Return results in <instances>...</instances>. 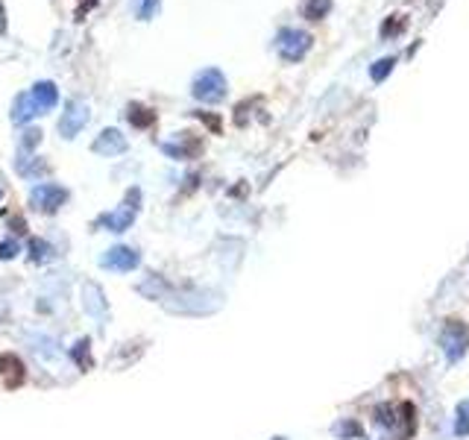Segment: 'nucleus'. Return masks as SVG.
Listing matches in <instances>:
<instances>
[{
    "label": "nucleus",
    "instance_id": "obj_1",
    "mask_svg": "<svg viewBox=\"0 0 469 440\" xmlns=\"http://www.w3.org/2000/svg\"><path fill=\"white\" fill-rule=\"evenodd\" d=\"M56 103H59L56 85L50 80H42V82H35L30 91L15 97V103H12V120H15V124H27V120L50 112Z\"/></svg>",
    "mask_w": 469,
    "mask_h": 440
},
{
    "label": "nucleus",
    "instance_id": "obj_2",
    "mask_svg": "<svg viewBox=\"0 0 469 440\" xmlns=\"http://www.w3.org/2000/svg\"><path fill=\"white\" fill-rule=\"evenodd\" d=\"M138 209H141V188H129L115 212H106L97 217V226H103L109 232H127L135 223V217H138Z\"/></svg>",
    "mask_w": 469,
    "mask_h": 440
},
{
    "label": "nucleus",
    "instance_id": "obj_3",
    "mask_svg": "<svg viewBox=\"0 0 469 440\" xmlns=\"http://www.w3.org/2000/svg\"><path fill=\"white\" fill-rule=\"evenodd\" d=\"M191 94L200 103H220L226 97V77L220 68H205L194 77L191 82Z\"/></svg>",
    "mask_w": 469,
    "mask_h": 440
},
{
    "label": "nucleus",
    "instance_id": "obj_4",
    "mask_svg": "<svg viewBox=\"0 0 469 440\" xmlns=\"http://www.w3.org/2000/svg\"><path fill=\"white\" fill-rule=\"evenodd\" d=\"M276 51H279V56L285 59V62H300V59L311 51V35H308L305 30L285 27V30H279V35H276Z\"/></svg>",
    "mask_w": 469,
    "mask_h": 440
},
{
    "label": "nucleus",
    "instance_id": "obj_5",
    "mask_svg": "<svg viewBox=\"0 0 469 440\" xmlns=\"http://www.w3.org/2000/svg\"><path fill=\"white\" fill-rule=\"evenodd\" d=\"M440 347L449 361H461L463 352L469 349V329L461 320H446V326L440 332Z\"/></svg>",
    "mask_w": 469,
    "mask_h": 440
},
{
    "label": "nucleus",
    "instance_id": "obj_6",
    "mask_svg": "<svg viewBox=\"0 0 469 440\" xmlns=\"http://www.w3.org/2000/svg\"><path fill=\"white\" fill-rule=\"evenodd\" d=\"M89 118H91V109L85 100H68L65 106V112H62V120H59V132H62V138H77L80 136V129H85V124H89Z\"/></svg>",
    "mask_w": 469,
    "mask_h": 440
},
{
    "label": "nucleus",
    "instance_id": "obj_7",
    "mask_svg": "<svg viewBox=\"0 0 469 440\" xmlns=\"http://www.w3.org/2000/svg\"><path fill=\"white\" fill-rule=\"evenodd\" d=\"M30 200H33L35 209H42V212H47V214H53V212H59L62 205H65L68 191L62 188V185H56V182H44V185L33 188Z\"/></svg>",
    "mask_w": 469,
    "mask_h": 440
},
{
    "label": "nucleus",
    "instance_id": "obj_8",
    "mask_svg": "<svg viewBox=\"0 0 469 440\" xmlns=\"http://www.w3.org/2000/svg\"><path fill=\"white\" fill-rule=\"evenodd\" d=\"M138 262H141V255L135 253L132 247H112V250H106L100 255V267H106V271H118V273L135 271Z\"/></svg>",
    "mask_w": 469,
    "mask_h": 440
},
{
    "label": "nucleus",
    "instance_id": "obj_9",
    "mask_svg": "<svg viewBox=\"0 0 469 440\" xmlns=\"http://www.w3.org/2000/svg\"><path fill=\"white\" fill-rule=\"evenodd\" d=\"M91 150L97 156H106V158L120 156V153H127V136H120V129H103L100 136L94 138Z\"/></svg>",
    "mask_w": 469,
    "mask_h": 440
},
{
    "label": "nucleus",
    "instance_id": "obj_10",
    "mask_svg": "<svg viewBox=\"0 0 469 440\" xmlns=\"http://www.w3.org/2000/svg\"><path fill=\"white\" fill-rule=\"evenodd\" d=\"M162 150L170 156V158H194L196 153L203 150V141L194 136V132H179L176 141H165Z\"/></svg>",
    "mask_w": 469,
    "mask_h": 440
},
{
    "label": "nucleus",
    "instance_id": "obj_11",
    "mask_svg": "<svg viewBox=\"0 0 469 440\" xmlns=\"http://www.w3.org/2000/svg\"><path fill=\"white\" fill-rule=\"evenodd\" d=\"M127 120L135 129H150L156 124V112L153 109H147L144 103H129L127 106Z\"/></svg>",
    "mask_w": 469,
    "mask_h": 440
},
{
    "label": "nucleus",
    "instance_id": "obj_12",
    "mask_svg": "<svg viewBox=\"0 0 469 440\" xmlns=\"http://www.w3.org/2000/svg\"><path fill=\"white\" fill-rule=\"evenodd\" d=\"M0 373H9V387H15V385H21V378H24V364L15 358V356H0Z\"/></svg>",
    "mask_w": 469,
    "mask_h": 440
},
{
    "label": "nucleus",
    "instance_id": "obj_13",
    "mask_svg": "<svg viewBox=\"0 0 469 440\" xmlns=\"http://www.w3.org/2000/svg\"><path fill=\"white\" fill-rule=\"evenodd\" d=\"M331 9V0H305L302 3V15L308 21H323Z\"/></svg>",
    "mask_w": 469,
    "mask_h": 440
},
{
    "label": "nucleus",
    "instance_id": "obj_14",
    "mask_svg": "<svg viewBox=\"0 0 469 440\" xmlns=\"http://www.w3.org/2000/svg\"><path fill=\"white\" fill-rule=\"evenodd\" d=\"M85 309H89L91 314H103L106 311V302H103V293L97 285H89L85 288Z\"/></svg>",
    "mask_w": 469,
    "mask_h": 440
},
{
    "label": "nucleus",
    "instance_id": "obj_15",
    "mask_svg": "<svg viewBox=\"0 0 469 440\" xmlns=\"http://www.w3.org/2000/svg\"><path fill=\"white\" fill-rule=\"evenodd\" d=\"M393 65H396V56H385V59H378V62H376L373 68H369V77H373L376 82H385V80L390 77Z\"/></svg>",
    "mask_w": 469,
    "mask_h": 440
},
{
    "label": "nucleus",
    "instance_id": "obj_16",
    "mask_svg": "<svg viewBox=\"0 0 469 440\" xmlns=\"http://www.w3.org/2000/svg\"><path fill=\"white\" fill-rule=\"evenodd\" d=\"M53 247L47 241H30V259L33 262H50L53 259Z\"/></svg>",
    "mask_w": 469,
    "mask_h": 440
},
{
    "label": "nucleus",
    "instance_id": "obj_17",
    "mask_svg": "<svg viewBox=\"0 0 469 440\" xmlns=\"http://www.w3.org/2000/svg\"><path fill=\"white\" fill-rule=\"evenodd\" d=\"M135 18H141V21H150L156 18V12H158V0H135Z\"/></svg>",
    "mask_w": 469,
    "mask_h": 440
},
{
    "label": "nucleus",
    "instance_id": "obj_18",
    "mask_svg": "<svg viewBox=\"0 0 469 440\" xmlns=\"http://www.w3.org/2000/svg\"><path fill=\"white\" fill-rule=\"evenodd\" d=\"M454 434H469V399H463L458 405V414H454Z\"/></svg>",
    "mask_w": 469,
    "mask_h": 440
},
{
    "label": "nucleus",
    "instance_id": "obj_19",
    "mask_svg": "<svg viewBox=\"0 0 469 440\" xmlns=\"http://www.w3.org/2000/svg\"><path fill=\"white\" fill-rule=\"evenodd\" d=\"M402 30H405L402 15H390V18H387V24L381 27V35H385V39H390V35H396V33H402Z\"/></svg>",
    "mask_w": 469,
    "mask_h": 440
},
{
    "label": "nucleus",
    "instance_id": "obj_20",
    "mask_svg": "<svg viewBox=\"0 0 469 440\" xmlns=\"http://www.w3.org/2000/svg\"><path fill=\"white\" fill-rule=\"evenodd\" d=\"M340 434H343V440H367V437L361 434V425H358V423H343V425H340Z\"/></svg>",
    "mask_w": 469,
    "mask_h": 440
},
{
    "label": "nucleus",
    "instance_id": "obj_21",
    "mask_svg": "<svg viewBox=\"0 0 469 440\" xmlns=\"http://www.w3.org/2000/svg\"><path fill=\"white\" fill-rule=\"evenodd\" d=\"M39 141H42V132H39V129H27V132H24V138H21V150L27 153V150H33V147L39 144Z\"/></svg>",
    "mask_w": 469,
    "mask_h": 440
},
{
    "label": "nucleus",
    "instance_id": "obj_22",
    "mask_svg": "<svg viewBox=\"0 0 469 440\" xmlns=\"http://www.w3.org/2000/svg\"><path fill=\"white\" fill-rule=\"evenodd\" d=\"M18 253H21L18 241H3V244H0V262H6V259H15Z\"/></svg>",
    "mask_w": 469,
    "mask_h": 440
},
{
    "label": "nucleus",
    "instance_id": "obj_23",
    "mask_svg": "<svg viewBox=\"0 0 469 440\" xmlns=\"http://www.w3.org/2000/svg\"><path fill=\"white\" fill-rule=\"evenodd\" d=\"M194 115L200 118L205 127H212V132H220V118L217 115H208V112H194Z\"/></svg>",
    "mask_w": 469,
    "mask_h": 440
},
{
    "label": "nucleus",
    "instance_id": "obj_24",
    "mask_svg": "<svg viewBox=\"0 0 469 440\" xmlns=\"http://www.w3.org/2000/svg\"><path fill=\"white\" fill-rule=\"evenodd\" d=\"M6 33V18H3V6H0V35Z\"/></svg>",
    "mask_w": 469,
    "mask_h": 440
},
{
    "label": "nucleus",
    "instance_id": "obj_25",
    "mask_svg": "<svg viewBox=\"0 0 469 440\" xmlns=\"http://www.w3.org/2000/svg\"><path fill=\"white\" fill-rule=\"evenodd\" d=\"M276 440H285V437H276Z\"/></svg>",
    "mask_w": 469,
    "mask_h": 440
}]
</instances>
